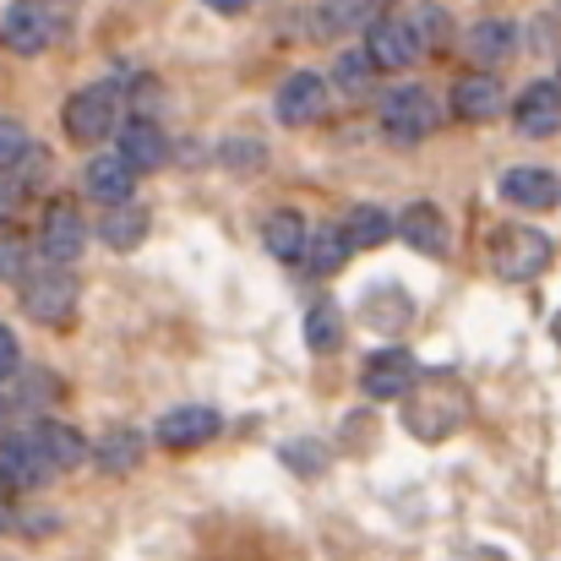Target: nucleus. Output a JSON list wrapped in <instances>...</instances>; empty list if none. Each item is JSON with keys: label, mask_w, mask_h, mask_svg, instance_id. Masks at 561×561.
I'll list each match as a JSON object with an SVG mask.
<instances>
[{"label": "nucleus", "mask_w": 561, "mask_h": 561, "mask_svg": "<svg viewBox=\"0 0 561 561\" xmlns=\"http://www.w3.org/2000/svg\"><path fill=\"white\" fill-rule=\"evenodd\" d=\"M376 5L381 0H328L322 16H328V27H371L376 16H381Z\"/></svg>", "instance_id": "obj_30"}, {"label": "nucleus", "mask_w": 561, "mask_h": 561, "mask_svg": "<svg viewBox=\"0 0 561 561\" xmlns=\"http://www.w3.org/2000/svg\"><path fill=\"white\" fill-rule=\"evenodd\" d=\"M557 88H561V71H557Z\"/></svg>", "instance_id": "obj_39"}, {"label": "nucleus", "mask_w": 561, "mask_h": 561, "mask_svg": "<svg viewBox=\"0 0 561 561\" xmlns=\"http://www.w3.org/2000/svg\"><path fill=\"white\" fill-rule=\"evenodd\" d=\"M82 186H88L93 202H104V207H126V202H131V191H137V170H131L121 153H99V159L88 164Z\"/></svg>", "instance_id": "obj_14"}, {"label": "nucleus", "mask_w": 561, "mask_h": 561, "mask_svg": "<svg viewBox=\"0 0 561 561\" xmlns=\"http://www.w3.org/2000/svg\"><path fill=\"white\" fill-rule=\"evenodd\" d=\"M49 38H55V16H49L44 0H16L5 11V22H0V44L11 55H38Z\"/></svg>", "instance_id": "obj_9"}, {"label": "nucleus", "mask_w": 561, "mask_h": 561, "mask_svg": "<svg viewBox=\"0 0 561 561\" xmlns=\"http://www.w3.org/2000/svg\"><path fill=\"white\" fill-rule=\"evenodd\" d=\"M502 104H507V93H502V82H496L491 71H469V77L453 82V110H458V121H496Z\"/></svg>", "instance_id": "obj_15"}, {"label": "nucleus", "mask_w": 561, "mask_h": 561, "mask_svg": "<svg viewBox=\"0 0 561 561\" xmlns=\"http://www.w3.org/2000/svg\"><path fill=\"white\" fill-rule=\"evenodd\" d=\"M11 207H16V181H11V175H0V229H5Z\"/></svg>", "instance_id": "obj_35"}, {"label": "nucleus", "mask_w": 561, "mask_h": 561, "mask_svg": "<svg viewBox=\"0 0 561 561\" xmlns=\"http://www.w3.org/2000/svg\"><path fill=\"white\" fill-rule=\"evenodd\" d=\"M398 234H403L414 251H425V256H442V251H447V224H442V213H436L431 202H414V207H403V218H398Z\"/></svg>", "instance_id": "obj_19"}, {"label": "nucleus", "mask_w": 561, "mask_h": 561, "mask_svg": "<svg viewBox=\"0 0 561 561\" xmlns=\"http://www.w3.org/2000/svg\"><path fill=\"white\" fill-rule=\"evenodd\" d=\"M371 77H376V66H371V55H366V49H344V55H339V66H333V82H339L344 93H366V88H371Z\"/></svg>", "instance_id": "obj_28"}, {"label": "nucleus", "mask_w": 561, "mask_h": 561, "mask_svg": "<svg viewBox=\"0 0 561 561\" xmlns=\"http://www.w3.org/2000/svg\"><path fill=\"white\" fill-rule=\"evenodd\" d=\"M82 245H88L82 213L66 207V202H55V207L44 213V229H38V256H44L49 267H71V262L82 256Z\"/></svg>", "instance_id": "obj_7"}, {"label": "nucleus", "mask_w": 561, "mask_h": 561, "mask_svg": "<svg viewBox=\"0 0 561 561\" xmlns=\"http://www.w3.org/2000/svg\"><path fill=\"white\" fill-rule=\"evenodd\" d=\"M414 22V38H420V49H436V44H447L453 38V16L442 11V5H425L420 16H409Z\"/></svg>", "instance_id": "obj_31"}, {"label": "nucleus", "mask_w": 561, "mask_h": 561, "mask_svg": "<svg viewBox=\"0 0 561 561\" xmlns=\"http://www.w3.org/2000/svg\"><path fill=\"white\" fill-rule=\"evenodd\" d=\"M392 218L381 213V207H355L350 218H344V234H350V245H360V251H371V245H387L392 240Z\"/></svg>", "instance_id": "obj_25"}, {"label": "nucleus", "mask_w": 561, "mask_h": 561, "mask_svg": "<svg viewBox=\"0 0 561 561\" xmlns=\"http://www.w3.org/2000/svg\"><path fill=\"white\" fill-rule=\"evenodd\" d=\"M350 251H355V245H350L344 229H333V224H328V229H311V240H306V267H311V278H333V273L350 262Z\"/></svg>", "instance_id": "obj_21"}, {"label": "nucleus", "mask_w": 561, "mask_h": 561, "mask_svg": "<svg viewBox=\"0 0 561 561\" xmlns=\"http://www.w3.org/2000/svg\"><path fill=\"white\" fill-rule=\"evenodd\" d=\"M0 278H27V251L16 245V240H0Z\"/></svg>", "instance_id": "obj_34"}, {"label": "nucleus", "mask_w": 561, "mask_h": 561, "mask_svg": "<svg viewBox=\"0 0 561 561\" xmlns=\"http://www.w3.org/2000/svg\"><path fill=\"white\" fill-rule=\"evenodd\" d=\"M420 381V366H414V355L409 350H376L371 360H366V376H360V387H366V398H403L409 387Z\"/></svg>", "instance_id": "obj_12"}, {"label": "nucleus", "mask_w": 561, "mask_h": 561, "mask_svg": "<svg viewBox=\"0 0 561 561\" xmlns=\"http://www.w3.org/2000/svg\"><path fill=\"white\" fill-rule=\"evenodd\" d=\"M436 121H442V104H436L425 88H398V93L381 99V131H387L398 148L425 142V137L436 131Z\"/></svg>", "instance_id": "obj_4"}, {"label": "nucleus", "mask_w": 561, "mask_h": 561, "mask_svg": "<svg viewBox=\"0 0 561 561\" xmlns=\"http://www.w3.org/2000/svg\"><path fill=\"white\" fill-rule=\"evenodd\" d=\"M93 458H99L110 474H126V469H137V458H142V436H137V431H110Z\"/></svg>", "instance_id": "obj_26"}, {"label": "nucleus", "mask_w": 561, "mask_h": 561, "mask_svg": "<svg viewBox=\"0 0 561 561\" xmlns=\"http://www.w3.org/2000/svg\"><path fill=\"white\" fill-rule=\"evenodd\" d=\"M306 240H311V229H306L300 213H289V207L267 213V224H262V245H267L278 262H306Z\"/></svg>", "instance_id": "obj_18"}, {"label": "nucleus", "mask_w": 561, "mask_h": 561, "mask_svg": "<svg viewBox=\"0 0 561 561\" xmlns=\"http://www.w3.org/2000/svg\"><path fill=\"white\" fill-rule=\"evenodd\" d=\"M366 55H371L376 71H403L420 60V38H414V22L409 16H376L366 27Z\"/></svg>", "instance_id": "obj_6"}, {"label": "nucleus", "mask_w": 561, "mask_h": 561, "mask_svg": "<svg viewBox=\"0 0 561 561\" xmlns=\"http://www.w3.org/2000/svg\"><path fill=\"white\" fill-rule=\"evenodd\" d=\"M463 49H469L474 66H496V60H507V55H513V22H502V16L474 22L469 38H463Z\"/></svg>", "instance_id": "obj_22"}, {"label": "nucleus", "mask_w": 561, "mask_h": 561, "mask_svg": "<svg viewBox=\"0 0 561 561\" xmlns=\"http://www.w3.org/2000/svg\"><path fill=\"white\" fill-rule=\"evenodd\" d=\"M218 431H224V414H218V409L186 403V409H170V414L159 420V447H164V453H191V447H207Z\"/></svg>", "instance_id": "obj_8"}, {"label": "nucleus", "mask_w": 561, "mask_h": 561, "mask_svg": "<svg viewBox=\"0 0 561 561\" xmlns=\"http://www.w3.org/2000/svg\"><path fill=\"white\" fill-rule=\"evenodd\" d=\"M27 153H33V142H27L22 121H5V115H0V175H16Z\"/></svg>", "instance_id": "obj_29"}, {"label": "nucleus", "mask_w": 561, "mask_h": 561, "mask_svg": "<svg viewBox=\"0 0 561 561\" xmlns=\"http://www.w3.org/2000/svg\"><path fill=\"white\" fill-rule=\"evenodd\" d=\"M77 300H82V284L66 267H49L44 262V267H33L22 278V311L33 322H44V328H66L77 317Z\"/></svg>", "instance_id": "obj_3"}, {"label": "nucleus", "mask_w": 561, "mask_h": 561, "mask_svg": "<svg viewBox=\"0 0 561 561\" xmlns=\"http://www.w3.org/2000/svg\"><path fill=\"white\" fill-rule=\"evenodd\" d=\"M22 376V344H16V333L0 322V381H16Z\"/></svg>", "instance_id": "obj_33"}, {"label": "nucleus", "mask_w": 561, "mask_h": 561, "mask_svg": "<svg viewBox=\"0 0 561 561\" xmlns=\"http://www.w3.org/2000/svg\"><path fill=\"white\" fill-rule=\"evenodd\" d=\"M469 420V387L447 371H420V381L403 392V425L420 442H447Z\"/></svg>", "instance_id": "obj_1"}, {"label": "nucleus", "mask_w": 561, "mask_h": 561, "mask_svg": "<svg viewBox=\"0 0 561 561\" xmlns=\"http://www.w3.org/2000/svg\"><path fill=\"white\" fill-rule=\"evenodd\" d=\"M142 234H148V213H142V207H131V202H126V207H110V213H104V224H99V240H110L115 251H131Z\"/></svg>", "instance_id": "obj_24"}, {"label": "nucleus", "mask_w": 561, "mask_h": 561, "mask_svg": "<svg viewBox=\"0 0 561 561\" xmlns=\"http://www.w3.org/2000/svg\"><path fill=\"white\" fill-rule=\"evenodd\" d=\"M278 121L284 126H317L328 115V82L317 71H295L284 88H278Z\"/></svg>", "instance_id": "obj_10"}, {"label": "nucleus", "mask_w": 561, "mask_h": 561, "mask_svg": "<svg viewBox=\"0 0 561 561\" xmlns=\"http://www.w3.org/2000/svg\"><path fill=\"white\" fill-rule=\"evenodd\" d=\"M409 295H398V289H376L371 300H366V322H371L376 333H392V328H403L409 322Z\"/></svg>", "instance_id": "obj_27"}, {"label": "nucleus", "mask_w": 561, "mask_h": 561, "mask_svg": "<svg viewBox=\"0 0 561 561\" xmlns=\"http://www.w3.org/2000/svg\"><path fill=\"white\" fill-rule=\"evenodd\" d=\"M513 126L524 137H557L561 131V88L557 82H529L513 104Z\"/></svg>", "instance_id": "obj_13"}, {"label": "nucleus", "mask_w": 561, "mask_h": 561, "mask_svg": "<svg viewBox=\"0 0 561 561\" xmlns=\"http://www.w3.org/2000/svg\"><path fill=\"white\" fill-rule=\"evenodd\" d=\"M55 474V463L44 458V447L33 442V436H11V442H0V485H11V491H33V485H44Z\"/></svg>", "instance_id": "obj_11"}, {"label": "nucleus", "mask_w": 561, "mask_h": 561, "mask_svg": "<svg viewBox=\"0 0 561 561\" xmlns=\"http://www.w3.org/2000/svg\"><path fill=\"white\" fill-rule=\"evenodd\" d=\"M5 431H11V403H5V398H0V442H11V436H5Z\"/></svg>", "instance_id": "obj_37"}, {"label": "nucleus", "mask_w": 561, "mask_h": 561, "mask_svg": "<svg viewBox=\"0 0 561 561\" xmlns=\"http://www.w3.org/2000/svg\"><path fill=\"white\" fill-rule=\"evenodd\" d=\"M502 196H507L513 207L546 213V207H557L561 202V186H557L551 170H507V175H502Z\"/></svg>", "instance_id": "obj_17"}, {"label": "nucleus", "mask_w": 561, "mask_h": 561, "mask_svg": "<svg viewBox=\"0 0 561 561\" xmlns=\"http://www.w3.org/2000/svg\"><path fill=\"white\" fill-rule=\"evenodd\" d=\"M115 121H121V93H115V88H82V93H71V104H66V131H71V142H82V148L104 142V137L115 131Z\"/></svg>", "instance_id": "obj_5"}, {"label": "nucleus", "mask_w": 561, "mask_h": 561, "mask_svg": "<svg viewBox=\"0 0 561 561\" xmlns=\"http://www.w3.org/2000/svg\"><path fill=\"white\" fill-rule=\"evenodd\" d=\"M202 5H213V11H224V16H240V11H251V0H202Z\"/></svg>", "instance_id": "obj_36"}, {"label": "nucleus", "mask_w": 561, "mask_h": 561, "mask_svg": "<svg viewBox=\"0 0 561 561\" xmlns=\"http://www.w3.org/2000/svg\"><path fill=\"white\" fill-rule=\"evenodd\" d=\"M551 267V234L529 229V224H502L491 234V273L502 284H529Z\"/></svg>", "instance_id": "obj_2"}, {"label": "nucleus", "mask_w": 561, "mask_h": 561, "mask_svg": "<svg viewBox=\"0 0 561 561\" xmlns=\"http://www.w3.org/2000/svg\"><path fill=\"white\" fill-rule=\"evenodd\" d=\"M121 159L142 175V170H159V164L170 159V142H164V131L142 115V121H126V126H121Z\"/></svg>", "instance_id": "obj_16"}, {"label": "nucleus", "mask_w": 561, "mask_h": 561, "mask_svg": "<svg viewBox=\"0 0 561 561\" xmlns=\"http://www.w3.org/2000/svg\"><path fill=\"white\" fill-rule=\"evenodd\" d=\"M306 344H311L317 355H333V350L344 344V311H339L333 300H317V306L306 311Z\"/></svg>", "instance_id": "obj_23"}, {"label": "nucleus", "mask_w": 561, "mask_h": 561, "mask_svg": "<svg viewBox=\"0 0 561 561\" xmlns=\"http://www.w3.org/2000/svg\"><path fill=\"white\" fill-rule=\"evenodd\" d=\"M27 436L44 447V458L55 463V474H60V469H77V463L88 458V442H82V431H71V425H60V420H38Z\"/></svg>", "instance_id": "obj_20"}, {"label": "nucleus", "mask_w": 561, "mask_h": 561, "mask_svg": "<svg viewBox=\"0 0 561 561\" xmlns=\"http://www.w3.org/2000/svg\"><path fill=\"white\" fill-rule=\"evenodd\" d=\"M284 458H289V469H295V474H322V469H328V453H322L317 442H289V447H284Z\"/></svg>", "instance_id": "obj_32"}, {"label": "nucleus", "mask_w": 561, "mask_h": 561, "mask_svg": "<svg viewBox=\"0 0 561 561\" xmlns=\"http://www.w3.org/2000/svg\"><path fill=\"white\" fill-rule=\"evenodd\" d=\"M551 333H557V344H561V311H557V322H551Z\"/></svg>", "instance_id": "obj_38"}]
</instances>
